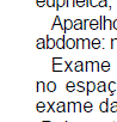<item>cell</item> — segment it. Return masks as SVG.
I'll return each instance as SVG.
<instances>
[{
  "label": "cell",
  "instance_id": "cell-3",
  "mask_svg": "<svg viewBox=\"0 0 117 122\" xmlns=\"http://www.w3.org/2000/svg\"><path fill=\"white\" fill-rule=\"evenodd\" d=\"M99 110L102 112H107L110 110V103H109V99H105L104 102H102L99 104Z\"/></svg>",
  "mask_w": 117,
  "mask_h": 122
},
{
  "label": "cell",
  "instance_id": "cell-5",
  "mask_svg": "<svg viewBox=\"0 0 117 122\" xmlns=\"http://www.w3.org/2000/svg\"><path fill=\"white\" fill-rule=\"evenodd\" d=\"M47 49H53L54 47H56V41L50 36V35H47Z\"/></svg>",
  "mask_w": 117,
  "mask_h": 122
},
{
  "label": "cell",
  "instance_id": "cell-21",
  "mask_svg": "<svg viewBox=\"0 0 117 122\" xmlns=\"http://www.w3.org/2000/svg\"><path fill=\"white\" fill-rule=\"evenodd\" d=\"M56 83L55 81H49V83H47V91L48 92H54L55 90H56Z\"/></svg>",
  "mask_w": 117,
  "mask_h": 122
},
{
  "label": "cell",
  "instance_id": "cell-37",
  "mask_svg": "<svg viewBox=\"0 0 117 122\" xmlns=\"http://www.w3.org/2000/svg\"><path fill=\"white\" fill-rule=\"evenodd\" d=\"M36 3H37V6L38 7L47 6V0H36Z\"/></svg>",
  "mask_w": 117,
  "mask_h": 122
},
{
  "label": "cell",
  "instance_id": "cell-44",
  "mask_svg": "<svg viewBox=\"0 0 117 122\" xmlns=\"http://www.w3.org/2000/svg\"><path fill=\"white\" fill-rule=\"evenodd\" d=\"M87 24H90V20L88 19H84V26H83V30H86L87 29Z\"/></svg>",
  "mask_w": 117,
  "mask_h": 122
},
{
  "label": "cell",
  "instance_id": "cell-13",
  "mask_svg": "<svg viewBox=\"0 0 117 122\" xmlns=\"http://www.w3.org/2000/svg\"><path fill=\"white\" fill-rule=\"evenodd\" d=\"M66 90L68 92H74L77 90V83H73V81H68L66 84Z\"/></svg>",
  "mask_w": 117,
  "mask_h": 122
},
{
  "label": "cell",
  "instance_id": "cell-39",
  "mask_svg": "<svg viewBox=\"0 0 117 122\" xmlns=\"http://www.w3.org/2000/svg\"><path fill=\"white\" fill-rule=\"evenodd\" d=\"M47 6L48 7H56V0H47Z\"/></svg>",
  "mask_w": 117,
  "mask_h": 122
},
{
  "label": "cell",
  "instance_id": "cell-25",
  "mask_svg": "<svg viewBox=\"0 0 117 122\" xmlns=\"http://www.w3.org/2000/svg\"><path fill=\"white\" fill-rule=\"evenodd\" d=\"M53 65H61V64H67L62 57H53Z\"/></svg>",
  "mask_w": 117,
  "mask_h": 122
},
{
  "label": "cell",
  "instance_id": "cell-43",
  "mask_svg": "<svg viewBox=\"0 0 117 122\" xmlns=\"http://www.w3.org/2000/svg\"><path fill=\"white\" fill-rule=\"evenodd\" d=\"M80 111H81V103L75 102V112H80Z\"/></svg>",
  "mask_w": 117,
  "mask_h": 122
},
{
  "label": "cell",
  "instance_id": "cell-24",
  "mask_svg": "<svg viewBox=\"0 0 117 122\" xmlns=\"http://www.w3.org/2000/svg\"><path fill=\"white\" fill-rule=\"evenodd\" d=\"M77 91H78V92H84V91H86V85H85V83L78 81V83H77Z\"/></svg>",
  "mask_w": 117,
  "mask_h": 122
},
{
  "label": "cell",
  "instance_id": "cell-6",
  "mask_svg": "<svg viewBox=\"0 0 117 122\" xmlns=\"http://www.w3.org/2000/svg\"><path fill=\"white\" fill-rule=\"evenodd\" d=\"M94 90H97V85L93 81H87L86 83V93L90 95L91 92H93Z\"/></svg>",
  "mask_w": 117,
  "mask_h": 122
},
{
  "label": "cell",
  "instance_id": "cell-30",
  "mask_svg": "<svg viewBox=\"0 0 117 122\" xmlns=\"http://www.w3.org/2000/svg\"><path fill=\"white\" fill-rule=\"evenodd\" d=\"M75 41H77V46H75L77 49H81V48H84V38H77Z\"/></svg>",
  "mask_w": 117,
  "mask_h": 122
},
{
  "label": "cell",
  "instance_id": "cell-20",
  "mask_svg": "<svg viewBox=\"0 0 117 122\" xmlns=\"http://www.w3.org/2000/svg\"><path fill=\"white\" fill-rule=\"evenodd\" d=\"M37 92H44L47 90V85L43 81H37V86H36Z\"/></svg>",
  "mask_w": 117,
  "mask_h": 122
},
{
  "label": "cell",
  "instance_id": "cell-14",
  "mask_svg": "<svg viewBox=\"0 0 117 122\" xmlns=\"http://www.w3.org/2000/svg\"><path fill=\"white\" fill-rule=\"evenodd\" d=\"M106 90H107V86H106L105 81H99L97 84V91L98 92H105Z\"/></svg>",
  "mask_w": 117,
  "mask_h": 122
},
{
  "label": "cell",
  "instance_id": "cell-31",
  "mask_svg": "<svg viewBox=\"0 0 117 122\" xmlns=\"http://www.w3.org/2000/svg\"><path fill=\"white\" fill-rule=\"evenodd\" d=\"M105 17L104 16H100L99 17V29L100 30H104V24H105Z\"/></svg>",
  "mask_w": 117,
  "mask_h": 122
},
{
  "label": "cell",
  "instance_id": "cell-11",
  "mask_svg": "<svg viewBox=\"0 0 117 122\" xmlns=\"http://www.w3.org/2000/svg\"><path fill=\"white\" fill-rule=\"evenodd\" d=\"M107 90H109L110 95H113L115 91L117 90V83H116V81H110V83L107 84Z\"/></svg>",
  "mask_w": 117,
  "mask_h": 122
},
{
  "label": "cell",
  "instance_id": "cell-23",
  "mask_svg": "<svg viewBox=\"0 0 117 122\" xmlns=\"http://www.w3.org/2000/svg\"><path fill=\"white\" fill-rule=\"evenodd\" d=\"M85 72H93V61L85 62Z\"/></svg>",
  "mask_w": 117,
  "mask_h": 122
},
{
  "label": "cell",
  "instance_id": "cell-26",
  "mask_svg": "<svg viewBox=\"0 0 117 122\" xmlns=\"http://www.w3.org/2000/svg\"><path fill=\"white\" fill-rule=\"evenodd\" d=\"M104 29H107V30H112V29H113V20H110V19H105Z\"/></svg>",
  "mask_w": 117,
  "mask_h": 122
},
{
  "label": "cell",
  "instance_id": "cell-29",
  "mask_svg": "<svg viewBox=\"0 0 117 122\" xmlns=\"http://www.w3.org/2000/svg\"><path fill=\"white\" fill-rule=\"evenodd\" d=\"M62 6H66V0H56V10H60Z\"/></svg>",
  "mask_w": 117,
  "mask_h": 122
},
{
  "label": "cell",
  "instance_id": "cell-7",
  "mask_svg": "<svg viewBox=\"0 0 117 122\" xmlns=\"http://www.w3.org/2000/svg\"><path fill=\"white\" fill-rule=\"evenodd\" d=\"M67 111V107L65 102H57L56 103V112H65Z\"/></svg>",
  "mask_w": 117,
  "mask_h": 122
},
{
  "label": "cell",
  "instance_id": "cell-16",
  "mask_svg": "<svg viewBox=\"0 0 117 122\" xmlns=\"http://www.w3.org/2000/svg\"><path fill=\"white\" fill-rule=\"evenodd\" d=\"M110 68H111V65H110L109 61H103V62L100 64V70L103 72H109Z\"/></svg>",
  "mask_w": 117,
  "mask_h": 122
},
{
  "label": "cell",
  "instance_id": "cell-15",
  "mask_svg": "<svg viewBox=\"0 0 117 122\" xmlns=\"http://www.w3.org/2000/svg\"><path fill=\"white\" fill-rule=\"evenodd\" d=\"M36 109H37L38 112L47 111V103H45V102H38L37 105H36Z\"/></svg>",
  "mask_w": 117,
  "mask_h": 122
},
{
  "label": "cell",
  "instance_id": "cell-28",
  "mask_svg": "<svg viewBox=\"0 0 117 122\" xmlns=\"http://www.w3.org/2000/svg\"><path fill=\"white\" fill-rule=\"evenodd\" d=\"M67 71L75 72V62H73V61H69V62H67Z\"/></svg>",
  "mask_w": 117,
  "mask_h": 122
},
{
  "label": "cell",
  "instance_id": "cell-2",
  "mask_svg": "<svg viewBox=\"0 0 117 122\" xmlns=\"http://www.w3.org/2000/svg\"><path fill=\"white\" fill-rule=\"evenodd\" d=\"M53 72H66L67 71V64L61 65H53Z\"/></svg>",
  "mask_w": 117,
  "mask_h": 122
},
{
  "label": "cell",
  "instance_id": "cell-42",
  "mask_svg": "<svg viewBox=\"0 0 117 122\" xmlns=\"http://www.w3.org/2000/svg\"><path fill=\"white\" fill-rule=\"evenodd\" d=\"M48 104H49V108H48L47 111H48V112H49V111H53V112H54V111H55V110H54V105H55V103H54V102H48Z\"/></svg>",
  "mask_w": 117,
  "mask_h": 122
},
{
  "label": "cell",
  "instance_id": "cell-48",
  "mask_svg": "<svg viewBox=\"0 0 117 122\" xmlns=\"http://www.w3.org/2000/svg\"><path fill=\"white\" fill-rule=\"evenodd\" d=\"M65 122H68V121H65Z\"/></svg>",
  "mask_w": 117,
  "mask_h": 122
},
{
  "label": "cell",
  "instance_id": "cell-38",
  "mask_svg": "<svg viewBox=\"0 0 117 122\" xmlns=\"http://www.w3.org/2000/svg\"><path fill=\"white\" fill-rule=\"evenodd\" d=\"M66 6L67 7H74L75 6V0H66Z\"/></svg>",
  "mask_w": 117,
  "mask_h": 122
},
{
  "label": "cell",
  "instance_id": "cell-12",
  "mask_svg": "<svg viewBox=\"0 0 117 122\" xmlns=\"http://www.w3.org/2000/svg\"><path fill=\"white\" fill-rule=\"evenodd\" d=\"M75 46H77V41H75L74 38H68V40H66V48L73 49V48H75Z\"/></svg>",
  "mask_w": 117,
  "mask_h": 122
},
{
  "label": "cell",
  "instance_id": "cell-34",
  "mask_svg": "<svg viewBox=\"0 0 117 122\" xmlns=\"http://www.w3.org/2000/svg\"><path fill=\"white\" fill-rule=\"evenodd\" d=\"M100 71V62L93 61V72H99Z\"/></svg>",
  "mask_w": 117,
  "mask_h": 122
},
{
  "label": "cell",
  "instance_id": "cell-10",
  "mask_svg": "<svg viewBox=\"0 0 117 122\" xmlns=\"http://www.w3.org/2000/svg\"><path fill=\"white\" fill-rule=\"evenodd\" d=\"M36 47H37L38 49H47V40H44V38H38Z\"/></svg>",
  "mask_w": 117,
  "mask_h": 122
},
{
  "label": "cell",
  "instance_id": "cell-1",
  "mask_svg": "<svg viewBox=\"0 0 117 122\" xmlns=\"http://www.w3.org/2000/svg\"><path fill=\"white\" fill-rule=\"evenodd\" d=\"M56 26H58L61 30H62V32H63V35H66V29H65V25H63V23H61V20H60V17L58 16H56L55 17V19H54V23H53V25H51V30H54Z\"/></svg>",
  "mask_w": 117,
  "mask_h": 122
},
{
  "label": "cell",
  "instance_id": "cell-22",
  "mask_svg": "<svg viewBox=\"0 0 117 122\" xmlns=\"http://www.w3.org/2000/svg\"><path fill=\"white\" fill-rule=\"evenodd\" d=\"M83 108H84V111L85 112H91L93 110V104L91 102H86V103H84Z\"/></svg>",
  "mask_w": 117,
  "mask_h": 122
},
{
  "label": "cell",
  "instance_id": "cell-41",
  "mask_svg": "<svg viewBox=\"0 0 117 122\" xmlns=\"http://www.w3.org/2000/svg\"><path fill=\"white\" fill-rule=\"evenodd\" d=\"M99 7H106L107 6V0H99Z\"/></svg>",
  "mask_w": 117,
  "mask_h": 122
},
{
  "label": "cell",
  "instance_id": "cell-27",
  "mask_svg": "<svg viewBox=\"0 0 117 122\" xmlns=\"http://www.w3.org/2000/svg\"><path fill=\"white\" fill-rule=\"evenodd\" d=\"M67 111L68 112H75V102H68L67 103Z\"/></svg>",
  "mask_w": 117,
  "mask_h": 122
},
{
  "label": "cell",
  "instance_id": "cell-17",
  "mask_svg": "<svg viewBox=\"0 0 117 122\" xmlns=\"http://www.w3.org/2000/svg\"><path fill=\"white\" fill-rule=\"evenodd\" d=\"M88 26H90L91 30H97V29H99V20H97V19H91Z\"/></svg>",
  "mask_w": 117,
  "mask_h": 122
},
{
  "label": "cell",
  "instance_id": "cell-8",
  "mask_svg": "<svg viewBox=\"0 0 117 122\" xmlns=\"http://www.w3.org/2000/svg\"><path fill=\"white\" fill-rule=\"evenodd\" d=\"M63 25H65V29H66V32L68 31V30H71L72 28H74V22L72 20V19H65L63 20Z\"/></svg>",
  "mask_w": 117,
  "mask_h": 122
},
{
  "label": "cell",
  "instance_id": "cell-46",
  "mask_svg": "<svg viewBox=\"0 0 117 122\" xmlns=\"http://www.w3.org/2000/svg\"><path fill=\"white\" fill-rule=\"evenodd\" d=\"M86 6H90V0H86Z\"/></svg>",
  "mask_w": 117,
  "mask_h": 122
},
{
  "label": "cell",
  "instance_id": "cell-35",
  "mask_svg": "<svg viewBox=\"0 0 117 122\" xmlns=\"http://www.w3.org/2000/svg\"><path fill=\"white\" fill-rule=\"evenodd\" d=\"M110 111L111 112H117V102L110 103Z\"/></svg>",
  "mask_w": 117,
  "mask_h": 122
},
{
  "label": "cell",
  "instance_id": "cell-33",
  "mask_svg": "<svg viewBox=\"0 0 117 122\" xmlns=\"http://www.w3.org/2000/svg\"><path fill=\"white\" fill-rule=\"evenodd\" d=\"M84 49H91V41H90V38H84Z\"/></svg>",
  "mask_w": 117,
  "mask_h": 122
},
{
  "label": "cell",
  "instance_id": "cell-18",
  "mask_svg": "<svg viewBox=\"0 0 117 122\" xmlns=\"http://www.w3.org/2000/svg\"><path fill=\"white\" fill-rule=\"evenodd\" d=\"M73 22H74V28H73V29H75V30H83L84 20H81V19H75V20H73Z\"/></svg>",
  "mask_w": 117,
  "mask_h": 122
},
{
  "label": "cell",
  "instance_id": "cell-36",
  "mask_svg": "<svg viewBox=\"0 0 117 122\" xmlns=\"http://www.w3.org/2000/svg\"><path fill=\"white\" fill-rule=\"evenodd\" d=\"M110 47H111V49H117V38H111Z\"/></svg>",
  "mask_w": 117,
  "mask_h": 122
},
{
  "label": "cell",
  "instance_id": "cell-9",
  "mask_svg": "<svg viewBox=\"0 0 117 122\" xmlns=\"http://www.w3.org/2000/svg\"><path fill=\"white\" fill-rule=\"evenodd\" d=\"M75 72H85V62L77 61L75 62Z\"/></svg>",
  "mask_w": 117,
  "mask_h": 122
},
{
  "label": "cell",
  "instance_id": "cell-19",
  "mask_svg": "<svg viewBox=\"0 0 117 122\" xmlns=\"http://www.w3.org/2000/svg\"><path fill=\"white\" fill-rule=\"evenodd\" d=\"M100 44H102V42H100L99 38H93L91 41V48H93V49H99Z\"/></svg>",
  "mask_w": 117,
  "mask_h": 122
},
{
  "label": "cell",
  "instance_id": "cell-32",
  "mask_svg": "<svg viewBox=\"0 0 117 122\" xmlns=\"http://www.w3.org/2000/svg\"><path fill=\"white\" fill-rule=\"evenodd\" d=\"M75 6H78V7H85L86 6V0H75Z\"/></svg>",
  "mask_w": 117,
  "mask_h": 122
},
{
  "label": "cell",
  "instance_id": "cell-47",
  "mask_svg": "<svg viewBox=\"0 0 117 122\" xmlns=\"http://www.w3.org/2000/svg\"><path fill=\"white\" fill-rule=\"evenodd\" d=\"M43 122H51V121H43Z\"/></svg>",
  "mask_w": 117,
  "mask_h": 122
},
{
  "label": "cell",
  "instance_id": "cell-40",
  "mask_svg": "<svg viewBox=\"0 0 117 122\" xmlns=\"http://www.w3.org/2000/svg\"><path fill=\"white\" fill-rule=\"evenodd\" d=\"M99 5V0H90V6L91 7H97Z\"/></svg>",
  "mask_w": 117,
  "mask_h": 122
},
{
  "label": "cell",
  "instance_id": "cell-4",
  "mask_svg": "<svg viewBox=\"0 0 117 122\" xmlns=\"http://www.w3.org/2000/svg\"><path fill=\"white\" fill-rule=\"evenodd\" d=\"M66 35H62L61 38H57L56 40V47L58 49H65L66 48Z\"/></svg>",
  "mask_w": 117,
  "mask_h": 122
},
{
  "label": "cell",
  "instance_id": "cell-45",
  "mask_svg": "<svg viewBox=\"0 0 117 122\" xmlns=\"http://www.w3.org/2000/svg\"><path fill=\"white\" fill-rule=\"evenodd\" d=\"M113 29H115V30H117V19H115V20H113Z\"/></svg>",
  "mask_w": 117,
  "mask_h": 122
}]
</instances>
